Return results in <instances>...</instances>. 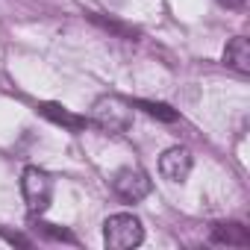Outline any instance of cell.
Returning a JSON list of instances; mask_svg holds the SVG:
<instances>
[{"label":"cell","mask_w":250,"mask_h":250,"mask_svg":"<svg viewBox=\"0 0 250 250\" xmlns=\"http://www.w3.org/2000/svg\"><path fill=\"white\" fill-rule=\"evenodd\" d=\"M221 6H227V9H244L247 6V0H218Z\"/></svg>","instance_id":"obj_11"},{"label":"cell","mask_w":250,"mask_h":250,"mask_svg":"<svg viewBox=\"0 0 250 250\" xmlns=\"http://www.w3.org/2000/svg\"><path fill=\"white\" fill-rule=\"evenodd\" d=\"M21 191H24L30 215H42L53 200V180L42 168H27L21 177Z\"/></svg>","instance_id":"obj_3"},{"label":"cell","mask_w":250,"mask_h":250,"mask_svg":"<svg viewBox=\"0 0 250 250\" xmlns=\"http://www.w3.org/2000/svg\"><path fill=\"white\" fill-rule=\"evenodd\" d=\"M39 112L44 115V118H50V121H56V124H65L68 130H74V133H80V130H85L88 127V118H80V115H71L68 109H62V106H56V103H42L39 106Z\"/></svg>","instance_id":"obj_7"},{"label":"cell","mask_w":250,"mask_h":250,"mask_svg":"<svg viewBox=\"0 0 250 250\" xmlns=\"http://www.w3.org/2000/svg\"><path fill=\"white\" fill-rule=\"evenodd\" d=\"M112 188L124 203H139L153 191V180L142 168H121L112 180Z\"/></svg>","instance_id":"obj_4"},{"label":"cell","mask_w":250,"mask_h":250,"mask_svg":"<svg viewBox=\"0 0 250 250\" xmlns=\"http://www.w3.org/2000/svg\"><path fill=\"white\" fill-rule=\"evenodd\" d=\"M224 62L229 68H235L238 74H250V42L244 36L232 39L227 44V50H224Z\"/></svg>","instance_id":"obj_6"},{"label":"cell","mask_w":250,"mask_h":250,"mask_svg":"<svg viewBox=\"0 0 250 250\" xmlns=\"http://www.w3.org/2000/svg\"><path fill=\"white\" fill-rule=\"evenodd\" d=\"M159 174L171 183H183L191 174V153L186 147H171L159 159Z\"/></svg>","instance_id":"obj_5"},{"label":"cell","mask_w":250,"mask_h":250,"mask_svg":"<svg viewBox=\"0 0 250 250\" xmlns=\"http://www.w3.org/2000/svg\"><path fill=\"white\" fill-rule=\"evenodd\" d=\"M212 241L215 244H235V247H247L250 235L241 224H215L212 229Z\"/></svg>","instance_id":"obj_8"},{"label":"cell","mask_w":250,"mask_h":250,"mask_svg":"<svg viewBox=\"0 0 250 250\" xmlns=\"http://www.w3.org/2000/svg\"><path fill=\"white\" fill-rule=\"evenodd\" d=\"M39 229H42L44 235H50V238H62V241H74V235H71V232H65V229H56L53 224H39Z\"/></svg>","instance_id":"obj_10"},{"label":"cell","mask_w":250,"mask_h":250,"mask_svg":"<svg viewBox=\"0 0 250 250\" xmlns=\"http://www.w3.org/2000/svg\"><path fill=\"white\" fill-rule=\"evenodd\" d=\"M94 127H100L103 133H127L130 124H133V103H127L124 97H115V94H106V97H97L94 106H91V118H88Z\"/></svg>","instance_id":"obj_1"},{"label":"cell","mask_w":250,"mask_h":250,"mask_svg":"<svg viewBox=\"0 0 250 250\" xmlns=\"http://www.w3.org/2000/svg\"><path fill=\"white\" fill-rule=\"evenodd\" d=\"M136 106H142L147 115H153V118H162V121H177V112L171 109V106H165V103H147V100H139Z\"/></svg>","instance_id":"obj_9"},{"label":"cell","mask_w":250,"mask_h":250,"mask_svg":"<svg viewBox=\"0 0 250 250\" xmlns=\"http://www.w3.org/2000/svg\"><path fill=\"white\" fill-rule=\"evenodd\" d=\"M145 238V227L136 215L130 212H118V215H109L106 224H103V241L109 250H130V247H139Z\"/></svg>","instance_id":"obj_2"}]
</instances>
